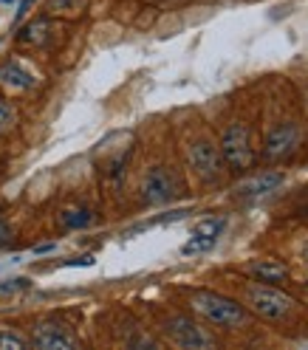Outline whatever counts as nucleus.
<instances>
[{
    "instance_id": "1",
    "label": "nucleus",
    "mask_w": 308,
    "mask_h": 350,
    "mask_svg": "<svg viewBox=\"0 0 308 350\" xmlns=\"http://www.w3.org/2000/svg\"><path fill=\"white\" fill-rule=\"evenodd\" d=\"M187 305L195 317H201L209 325L227 327V331H235V327L246 325L249 314L246 308L232 297H224L218 291H190L187 294Z\"/></svg>"
},
{
    "instance_id": "2",
    "label": "nucleus",
    "mask_w": 308,
    "mask_h": 350,
    "mask_svg": "<svg viewBox=\"0 0 308 350\" xmlns=\"http://www.w3.org/2000/svg\"><path fill=\"white\" fill-rule=\"evenodd\" d=\"M218 150H221V159H224V167L227 170H232V172L252 170V164L257 159V152L252 147V127L246 122H232L224 130Z\"/></svg>"
},
{
    "instance_id": "3",
    "label": "nucleus",
    "mask_w": 308,
    "mask_h": 350,
    "mask_svg": "<svg viewBox=\"0 0 308 350\" xmlns=\"http://www.w3.org/2000/svg\"><path fill=\"white\" fill-rule=\"evenodd\" d=\"M246 305L263 319H269V322H277V319H285L292 311H294V297L292 294H285L283 288L272 286V282H257L255 280V286L246 288Z\"/></svg>"
},
{
    "instance_id": "4",
    "label": "nucleus",
    "mask_w": 308,
    "mask_h": 350,
    "mask_svg": "<svg viewBox=\"0 0 308 350\" xmlns=\"http://www.w3.org/2000/svg\"><path fill=\"white\" fill-rule=\"evenodd\" d=\"M162 334L184 350H207V347H215L218 339L207 331L201 322H195L192 317L187 314H170L162 319Z\"/></svg>"
},
{
    "instance_id": "5",
    "label": "nucleus",
    "mask_w": 308,
    "mask_h": 350,
    "mask_svg": "<svg viewBox=\"0 0 308 350\" xmlns=\"http://www.w3.org/2000/svg\"><path fill=\"white\" fill-rule=\"evenodd\" d=\"M181 195V181L179 175L167 167H150L142 175V184H139V198L147 206H164L172 204L175 198Z\"/></svg>"
},
{
    "instance_id": "6",
    "label": "nucleus",
    "mask_w": 308,
    "mask_h": 350,
    "mask_svg": "<svg viewBox=\"0 0 308 350\" xmlns=\"http://www.w3.org/2000/svg\"><path fill=\"white\" fill-rule=\"evenodd\" d=\"M187 164L190 170L198 175L201 181L212 184L221 178L224 172V159H221V150H218L209 139H195L187 144Z\"/></svg>"
},
{
    "instance_id": "7",
    "label": "nucleus",
    "mask_w": 308,
    "mask_h": 350,
    "mask_svg": "<svg viewBox=\"0 0 308 350\" xmlns=\"http://www.w3.org/2000/svg\"><path fill=\"white\" fill-rule=\"evenodd\" d=\"M303 142V130L297 122H280L274 124L266 139H263V159H269V161H283V159H289L292 152L300 147Z\"/></svg>"
},
{
    "instance_id": "8",
    "label": "nucleus",
    "mask_w": 308,
    "mask_h": 350,
    "mask_svg": "<svg viewBox=\"0 0 308 350\" xmlns=\"http://www.w3.org/2000/svg\"><path fill=\"white\" fill-rule=\"evenodd\" d=\"M29 342L40 350H71L79 345V339L74 336L71 327L62 325V322H54V319H42V322L31 325Z\"/></svg>"
},
{
    "instance_id": "9",
    "label": "nucleus",
    "mask_w": 308,
    "mask_h": 350,
    "mask_svg": "<svg viewBox=\"0 0 308 350\" xmlns=\"http://www.w3.org/2000/svg\"><path fill=\"white\" fill-rule=\"evenodd\" d=\"M0 85L12 94H29V91H34L37 77L20 59H6L0 65Z\"/></svg>"
},
{
    "instance_id": "10",
    "label": "nucleus",
    "mask_w": 308,
    "mask_h": 350,
    "mask_svg": "<svg viewBox=\"0 0 308 350\" xmlns=\"http://www.w3.org/2000/svg\"><path fill=\"white\" fill-rule=\"evenodd\" d=\"M283 181H285V175L280 170H263L238 187V198H263V195L283 187Z\"/></svg>"
},
{
    "instance_id": "11",
    "label": "nucleus",
    "mask_w": 308,
    "mask_h": 350,
    "mask_svg": "<svg viewBox=\"0 0 308 350\" xmlns=\"http://www.w3.org/2000/svg\"><path fill=\"white\" fill-rule=\"evenodd\" d=\"M246 271L257 280V282H289L292 269L285 266L283 260H272V257H263V260H252Z\"/></svg>"
},
{
    "instance_id": "12",
    "label": "nucleus",
    "mask_w": 308,
    "mask_h": 350,
    "mask_svg": "<svg viewBox=\"0 0 308 350\" xmlns=\"http://www.w3.org/2000/svg\"><path fill=\"white\" fill-rule=\"evenodd\" d=\"M97 221V212L94 206H88V204H71V206H65L60 215H57V224L62 232H79V229H88Z\"/></svg>"
},
{
    "instance_id": "13",
    "label": "nucleus",
    "mask_w": 308,
    "mask_h": 350,
    "mask_svg": "<svg viewBox=\"0 0 308 350\" xmlns=\"http://www.w3.org/2000/svg\"><path fill=\"white\" fill-rule=\"evenodd\" d=\"M51 31H54L51 17H37V20H31V23L20 26L17 42L20 46H29V49H40V46H46V42L51 40Z\"/></svg>"
},
{
    "instance_id": "14",
    "label": "nucleus",
    "mask_w": 308,
    "mask_h": 350,
    "mask_svg": "<svg viewBox=\"0 0 308 350\" xmlns=\"http://www.w3.org/2000/svg\"><path fill=\"white\" fill-rule=\"evenodd\" d=\"M227 229V217H204L192 226V237H207V240H218L221 232Z\"/></svg>"
},
{
    "instance_id": "15",
    "label": "nucleus",
    "mask_w": 308,
    "mask_h": 350,
    "mask_svg": "<svg viewBox=\"0 0 308 350\" xmlns=\"http://www.w3.org/2000/svg\"><path fill=\"white\" fill-rule=\"evenodd\" d=\"M14 122H17V113H14L12 102L0 96V136H6L9 130L14 127Z\"/></svg>"
},
{
    "instance_id": "16",
    "label": "nucleus",
    "mask_w": 308,
    "mask_h": 350,
    "mask_svg": "<svg viewBox=\"0 0 308 350\" xmlns=\"http://www.w3.org/2000/svg\"><path fill=\"white\" fill-rule=\"evenodd\" d=\"M26 345H29V339L23 334H14L12 327H0V347H3V350H9V347L20 350V347H26Z\"/></svg>"
},
{
    "instance_id": "17",
    "label": "nucleus",
    "mask_w": 308,
    "mask_h": 350,
    "mask_svg": "<svg viewBox=\"0 0 308 350\" xmlns=\"http://www.w3.org/2000/svg\"><path fill=\"white\" fill-rule=\"evenodd\" d=\"M31 286V282L26 277H14V280H6V282H0V297H6V294H17V291H26Z\"/></svg>"
},
{
    "instance_id": "18",
    "label": "nucleus",
    "mask_w": 308,
    "mask_h": 350,
    "mask_svg": "<svg viewBox=\"0 0 308 350\" xmlns=\"http://www.w3.org/2000/svg\"><path fill=\"white\" fill-rule=\"evenodd\" d=\"M51 12L65 14V12H79V0H51Z\"/></svg>"
},
{
    "instance_id": "19",
    "label": "nucleus",
    "mask_w": 308,
    "mask_h": 350,
    "mask_svg": "<svg viewBox=\"0 0 308 350\" xmlns=\"http://www.w3.org/2000/svg\"><path fill=\"white\" fill-rule=\"evenodd\" d=\"M34 6V0H20V6H17V14H14V23H23V17L31 12Z\"/></svg>"
},
{
    "instance_id": "20",
    "label": "nucleus",
    "mask_w": 308,
    "mask_h": 350,
    "mask_svg": "<svg viewBox=\"0 0 308 350\" xmlns=\"http://www.w3.org/2000/svg\"><path fill=\"white\" fill-rule=\"evenodd\" d=\"M65 266H94V254H85V257H77V260H68Z\"/></svg>"
},
{
    "instance_id": "21",
    "label": "nucleus",
    "mask_w": 308,
    "mask_h": 350,
    "mask_svg": "<svg viewBox=\"0 0 308 350\" xmlns=\"http://www.w3.org/2000/svg\"><path fill=\"white\" fill-rule=\"evenodd\" d=\"M51 249H54V243H46V246H37L34 252H37V254H46V252H51Z\"/></svg>"
},
{
    "instance_id": "22",
    "label": "nucleus",
    "mask_w": 308,
    "mask_h": 350,
    "mask_svg": "<svg viewBox=\"0 0 308 350\" xmlns=\"http://www.w3.org/2000/svg\"><path fill=\"white\" fill-rule=\"evenodd\" d=\"M303 262L308 266V240H305V246H303Z\"/></svg>"
},
{
    "instance_id": "23",
    "label": "nucleus",
    "mask_w": 308,
    "mask_h": 350,
    "mask_svg": "<svg viewBox=\"0 0 308 350\" xmlns=\"http://www.w3.org/2000/svg\"><path fill=\"white\" fill-rule=\"evenodd\" d=\"M0 3H6V6H9V3H14V0H0Z\"/></svg>"
}]
</instances>
